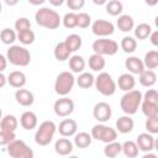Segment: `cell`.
<instances>
[{
	"instance_id": "obj_27",
	"label": "cell",
	"mask_w": 158,
	"mask_h": 158,
	"mask_svg": "<svg viewBox=\"0 0 158 158\" xmlns=\"http://www.w3.org/2000/svg\"><path fill=\"white\" fill-rule=\"evenodd\" d=\"M53 54H54V58L59 62H64L67 59H69V57L72 56V52L69 51V48L67 47V44L63 42H59L56 44L54 47V51H53Z\"/></svg>"
},
{
	"instance_id": "obj_25",
	"label": "cell",
	"mask_w": 158,
	"mask_h": 158,
	"mask_svg": "<svg viewBox=\"0 0 158 158\" xmlns=\"http://www.w3.org/2000/svg\"><path fill=\"white\" fill-rule=\"evenodd\" d=\"M17 126H19V120L16 118V116L10 115V114L2 116V118L0 121V130H2V131L15 132Z\"/></svg>"
},
{
	"instance_id": "obj_17",
	"label": "cell",
	"mask_w": 158,
	"mask_h": 158,
	"mask_svg": "<svg viewBox=\"0 0 158 158\" xmlns=\"http://www.w3.org/2000/svg\"><path fill=\"white\" fill-rule=\"evenodd\" d=\"M15 100H16V102L19 105L25 106V107H28V106H31L33 104L35 96H33L32 91L21 88V89H17L15 91Z\"/></svg>"
},
{
	"instance_id": "obj_52",
	"label": "cell",
	"mask_w": 158,
	"mask_h": 158,
	"mask_svg": "<svg viewBox=\"0 0 158 158\" xmlns=\"http://www.w3.org/2000/svg\"><path fill=\"white\" fill-rule=\"evenodd\" d=\"M30 2H31L32 5H41V4H43L44 1H43V0H41V1H30Z\"/></svg>"
},
{
	"instance_id": "obj_40",
	"label": "cell",
	"mask_w": 158,
	"mask_h": 158,
	"mask_svg": "<svg viewBox=\"0 0 158 158\" xmlns=\"http://www.w3.org/2000/svg\"><path fill=\"white\" fill-rule=\"evenodd\" d=\"M91 25V17L86 12H79L77 14V27L80 28H88Z\"/></svg>"
},
{
	"instance_id": "obj_23",
	"label": "cell",
	"mask_w": 158,
	"mask_h": 158,
	"mask_svg": "<svg viewBox=\"0 0 158 158\" xmlns=\"http://www.w3.org/2000/svg\"><path fill=\"white\" fill-rule=\"evenodd\" d=\"M116 26L122 32H130L135 28V20L131 15L123 14V15L118 16V19L116 21Z\"/></svg>"
},
{
	"instance_id": "obj_33",
	"label": "cell",
	"mask_w": 158,
	"mask_h": 158,
	"mask_svg": "<svg viewBox=\"0 0 158 158\" xmlns=\"http://www.w3.org/2000/svg\"><path fill=\"white\" fill-rule=\"evenodd\" d=\"M105 10L111 16H120L123 11V5L120 0H110L105 4Z\"/></svg>"
},
{
	"instance_id": "obj_50",
	"label": "cell",
	"mask_w": 158,
	"mask_h": 158,
	"mask_svg": "<svg viewBox=\"0 0 158 158\" xmlns=\"http://www.w3.org/2000/svg\"><path fill=\"white\" fill-rule=\"evenodd\" d=\"M63 2H64L63 0H49V4L52 6H60Z\"/></svg>"
},
{
	"instance_id": "obj_1",
	"label": "cell",
	"mask_w": 158,
	"mask_h": 158,
	"mask_svg": "<svg viewBox=\"0 0 158 158\" xmlns=\"http://www.w3.org/2000/svg\"><path fill=\"white\" fill-rule=\"evenodd\" d=\"M35 20L38 26L47 30H56L62 22L59 14L51 7H40L35 14Z\"/></svg>"
},
{
	"instance_id": "obj_54",
	"label": "cell",
	"mask_w": 158,
	"mask_h": 158,
	"mask_svg": "<svg viewBox=\"0 0 158 158\" xmlns=\"http://www.w3.org/2000/svg\"><path fill=\"white\" fill-rule=\"evenodd\" d=\"M68 158H79V157H77V156H68Z\"/></svg>"
},
{
	"instance_id": "obj_2",
	"label": "cell",
	"mask_w": 158,
	"mask_h": 158,
	"mask_svg": "<svg viewBox=\"0 0 158 158\" xmlns=\"http://www.w3.org/2000/svg\"><path fill=\"white\" fill-rule=\"evenodd\" d=\"M142 102V93L139 90H131V91H126L120 100V107L121 110L131 116L135 115L138 111V107L141 106Z\"/></svg>"
},
{
	"instance_id": "obj_6",
	"label": "cell",
	"mask_w": 158,
	"mask_h": 158,
	"mask_svg": "<svg viewBox=\"0 0 158 158\" xmlns=\"http://www.w3.org/2000/svg\"><path fill=\"white\" fill-rule=\"evenodd\" d=\"M94 85L96 90L104 96H111L116 91V81L107 72H100L99 75L95 78Z\"/></svg>"
},
{
	"instance_id": "obj_3",
	"label": "cell",
	"mask_w": 158,
	"mask_h": 158,
	"mask_svg": "<svg viewBox=\"0 0 158 158\" xmlns=\"http://www.w3.org/2000/svg\"><path fill=\"white\" fill-rule=\"evenodd\" d=\"M6 59L12 65L16 67H27L31 62V53L23 46L12 44L6 52Z\"/></svg>"
},
{
	"instance_id": "obj_12",
	"label": "cell",
	"mask_w": 158,
	"mask_h": 158,
	"mask_svg": "<svg viewBox=\"0 0 158 158\" xmlns=\"http://www.w3.org/2000/svg\"><path fill=\"white\" fill-rule=\"evenodd\" d=\"M111 115H112V110L107 102L100 101L95 104L93 109V116L96 121H99V123H105L106 121H109L111 118Z\"/></svg>"
},
{
	"instance_id": "obj_13",
	"label": "cell",
	"mask_w": 158,
	"mask_h": 158,
	"mask_svg": "<svg viewBox=\"0 0 158 158\" xmlns=\"http://www.w3.org/2000/svg\"><path fill=\"white\" fill-rule=\"evenodd\" d=\"M136 144L138 147V151H142L144 153H148L152 149H154V147H156V139H154L153 135H151L148 132H143V133H139L137 136Z\"/></svg>"
},
{
	"instance_id": "obj_8",
	"label": "cell",
	"mask_w": 158,
	"mask_h": 158,
	"mask_svg": "<svg viewBox=\"0 0 158 158\" xmlns=\"http://www.w3.org/2000/svg\"><path fill=\"white\" fill-rule=\"evenodd\" d=\"M95 54L99 56H114L118 51V43L110 38H98L91 46Z\"/></svg>"
},
{
	"instance_id": "obj_41",
	"label": "cell",
	"mask_w": 158,
	"mask_h": 158,
	"mask_svg": "<svg viewBox=\"0 0 158 158\" xmlns=\"http://www.w3.org/2000/svg\"><path fill=\"white\" fill-rule=\"evenodd\" d=\"M14 27H15V31L19 32H23V31H27V30H31V22L27 17H19L15 23H14Z\"/></svg>"
},
{
	"instance_id": "obj_45",
	"label": "cell",
	"mask_w": 158,
	"mask_h": 158,
	"mask_svg": "<svg viewBox=\"0 0 158 158\" xmlns=\"http://www.w3.org/2000/svg\"><path fill=\"white\" fill-rule=\"evenodd\" d=\"M142 100L158 104V93L156 89H148L144 94H142Z\"/></svg>"
},
{
	"instance_id": "obj_5",
	"label": "cell",
	"mask_w": 158,
	"mask_h": 158,
	"mask_svg": "<svg viewBox=\"0 0 158 158\" xmlns=\"http://www.w3.org/2000/svg\"><path fill=\"white\" fill-rule=\"evenodd\" d=\"M74 84H75V78L72 72L68 70L60 72L54 81V91L59 96H67L72 91Z\"/></svg>"
},
{
	"instance_id": "obj_32",
	"label": "cell",
	"mask_w": 158,
	"mask_h": 158,
	"mask_svg": "<svg viewBox=\"0 0 158 158\" xmlns=\"http://www.w3.org/2000/svg\"><path fill=\"white\" fill-rule=\"evenodd\" d=\"M64 43L67 44V47L69 48V51L73 53V52H77L78 49H80L81 44H83V40L79 35L77 33H70L67 36V38L64 40Z\"/></svg>"
},
{
	"instance_id": "obj_30",
	"label": "cell",
	"mask_w": 158,
	"mask_h": 158,
	"mask_svg": "<svg viewBox=\"0 0 158 158\" xmlns=\"http://www.w3.org/2000/svg\"><path fill=\"white\" fill-rule=\"evenodd\" d=\"M88 64H89V68H90L93 72H101V70L105 68L106 62H105V59H104L102 56H99V54L93 53V54L89 57Z\"/></svg>"
},
{
	"instance_id": "obj_57",
	"label": "cell",
	"mask_w": 158,
	"mask_h": 158,
	"mask_svg": "<svg viewBox=\"0 0 158 158\" xmlns=\"http://www.w3.org/2000/svg\"><path fill=\"white\" fill-rule=\"evenodd\" d=\"M1 9H2V6H1V2H0V12H1Z\"/></svg>"
},
{
	"instance_id": "obj_22",
	"label": "cell",
	"mask_w": 158,
	"mask_h": 158,
	"mask_svg": "<svg viewBox=\"0 0 158 158\" xmlns=\"http://www.w3.org/2000/svg\"><path fill=\"white\" fill-rule=\"evenodd\" d=\"M68 64H69V69L72 70V73H78V74L83 73L85 69V65H86L85 59L79 54L70 56L68 59Z\"/></svg>"
},
{
	"instance_id": "obj_20",
	"label": "cell",
	"mask_w": 158,
	"mask_h": 158,
	"mask_svg": "<svg viewBox=\"0 0 158 158\" xmlns=\"http://www.w3.org/2000/svg\"><path fill=\"white\" fill-rule=\"evenodd\" d=\"M116 132H120V133H130L132 130H133V127H135V121H133V118L131 117V116H128V115H123V116H121V117H118L117 120H116Z\"/></svg>"
},
{
	"instance_id": "obj_29",
	"label": "cell",
	"mask_w": 158,
	"mask_h": 158,
	"mask_svg": "<svg viewBox=\"0 0 158 158\" xmlns=\"http://www.w3.org/2000/svg\"><path fill=\"white\" fill-rule=\"evenodd\" d=\"M91 141H93V138H91L90 133L83 131V132H77L74 135L73 144L77 146L78 148H86L91 144Z\"/></svg>"
},
{
	"instance_id": "obj_15",
	"label": "cell",
	"mask_w": 158,
	"mask_h": 158,
	"mask_svg": "<svg viewBox=\"0 0 158 158\" xmlns=\"http://www.w3.org/2000/svg\"><path fill=\"white\" fill-rule=\"evenodd\" d=\"M125 68L128 70L130 74H141L146 68L143 65V62L141 58L136 57V56H131V57H127L125 59Z\"/></svg>"
},
{
	"instance_id": "obj_16",
	"label": "cell",
	"mask_w": 158,
	"mask_h": 158,
	"mask_svg": "<svg viewBox=\"0 0 158 158\" xmlns=\"http://www.w3.org/2000/svg\"><path fill=\"white\" fill-rule=\"evenodd\" d=\"M20 125H21L22 128H25L27 131H31V130L36 128L37 125H38L37 115L33 111H23L20 116Z\"/></svg>"
},
{
	"instance_id": "obj_9",
	"label": "cell",
	"mask_w": 158,
	"mask_h": 158,
	"mask_svg": "<svg viewBox=\"0 0 158 158\" xmlns=\"http://www.w3.org/2000/svg\"><path fill=\"white\" fill-rule=\"evenodd\" d=\"M6 151L11 158H25L28 156H33L32 148L22 139H14L7 144Z\"/></svg>"
},
{
	"instance_id": "obj_44",
	"label": "cell",
	"mask_w": 158,
	"mask_h": 158,
	"mask_svg": "<svg viewBox=\"0 0 158 158\" xmlns=\"http://www.w3.org/2000/svg\"><path fill=\"white\" fill-rule=\"evenodd\" d=\"M14 139H16L15 132L0 130V146H7V144L11 143Z\"/></svg>"
},
{
	"instance_id": "obj_26",
	"label": "cell",
	"mask_w": 158,
	"mask_h": 158,
	"mask_svg": "<svg viewBox=\"0 0 158 158\" xmlns=\"http://www.w3.org/2000/svg\"><path fill=\"white\" fill-rule=\"evenodd\" d=\"M139 84L144 88H151L156 84L157 81V74L154 70H149V69H144L141 74H139Z\"/></svg>"
},
{
	"instance_id": "obj_14",
	"label": "cell",
	"mask_w": 158,
	"mask_h": 158,
	"mask_svg": "<svg viewBox=\"0 0 158 158\" xmlns=\"http://www.w3.org/2000/svg\"><path fill=\"white\" fill-rule=\"evenodd\" d=\"M57 130L62 137H72L78 131V123L73 118H64L59 122Z\"/></svg>"
},
{
	"instance_id": "obj_11",
	"label": "cell",
	"mask_w": 158,
	"mask_h": 158,
	"mask_svg": "<svg viewBox=\"0 0 158 158\" xmlns=\"http://www.w3.org/2000/svg\"><path fill=\"white\" fill-rule=\"evenodd\" d=\"M53 111L59 117H68L74 111V101L67 96H60L54 101Z\"/></svg>"
},
{
	"instance_id": "obj_56",
	"label": "cell",
	"mask_w": 158,
	"mask_h": 158,
	"mask_svg": "<svg viewBox=\"0 0 158 158\" xmlns=\"http://www.w3.org/2000/svg\"><path fill=\"white\" fill-rule=\"evenodd\" d=\"M25 158H35L33 156H28V157H25Z\"/></svg>"
},
{
	"instance_id": "obj_42",
	"label": "cell",
	"mask_w": 158,
	"mask_h": 158,
	"mask_svg": "<svg viewBox=\"0 0 158 158\" xmlns=\"http://www.w3.org/2000/svg\"><path fill=\"white\" fill-rule=\"evenodd\" d=\"M63 26L65 28H74L77 27V14L75 12H67L62 19Z\"/></svg>"
},
{
	"instance_id": "obj_19",
	"label": "cell",
	"mask_w": 158,
	"mask_h": 158,
	"mask_svg": "<svg viewBox=\"0 0 158 158\" xmlns=\"http://www.w3.org/2000/svg\"><path fill=\"white\" fill-rule=\"evenodd\" d=\"M7 78V84H10V86L15 88V89H21L25 86L26 81H27V78H26V74L21 70H14V72H10V74L6 77Z\"/></svg>"
},
{
	"instance_id": "obj_37",
	"label": "cell",
	"mask_w": 158,
	"mask_h": 158,
	"mask_svg": "<svg viewBox=\"0 0 158 158\" xmlns=\"http://www.w3.org/2000/svg\"><path fill=\"white\" fill-rule=\"evenodd\" d=\"M121 143L120 142H110V143H106L105 148H104V154L105 157L107 158H116L120 153H121Z\"/></svg>"
},
{
	"instance_id": "obj_31",
	"label": "cell",
	"mask_w": 158,
	"mask_h": 158,
	"mask_svg": "<svg viewBox=\"0 0 158 158\" xmlns=\"http://www.w3.org/2000/svg\"><path fill=\"white\" fill-rule=\"evenodd\" d=\"M135 38L139 40V41H143V40H147L152 32V27L149 23H146V22H142V23H138L135 30Z\"/></svg>"
},
{
	"instance_id": "obj_47",
	"label": "cell",
	"mask_w": 158,
	"mask_h": 158,
	"mask_svg": "<svg viewBox=\"0 0 158 158\" xmlns=\"http://www.w3.org/2000/svg\"><path fill=\"white\" fill-rule=\"evenodd\" d=\"M149 40H151V43L154 47H157L158 46V31H152L149 35Z\"/></svg>"
},
{
	"instance_id": "obj_36",
	"label": "cell",
	"mask_w": 158,
	"mask_h": 158,
	"mask_svg": "<svg viewBox=\"0 0 158 158\" xmlns=\"http://www.w3.org/2000/svg\"><path fill=\"white\" fill-rule=\"evenodd\" d=\"M120 47L125 53H133L137 48V40L132 36H125L121 40Z\"/></svg>"
},
{
	"instance_id": "obj_28",
	"label": "cell",
	"mask_w": 158,
	"mask_h": 158,
	"mask_svg": "<svg viewBox=\"0 0 158 158\" xmlns=\"http://www.w3.org/2000/svg\"><path fill=\"white\" fill-rule=\"evenodd\" d=\"M143 65L144 68L149 69V70H153L158 67V51L157 49H152V51H148L146 54H144V58H143Z\"/></svg>"
},
{
	"instance_id": "obj_7",
	"label": "cell",
	"mask_w": 158,
	"mask_h": 158,
	"mask_svg": "<svg viewBox=\"0 0 158 158\" xmlns=\"http://www.w3.org/2000/svg\"><path fill=\"white\" fill-rule=\"evenodd\" d=\"M90 136H91L93 139L104 142L106 144V143H110V142L116 141L117 132H116L115 128H112L110 126H106L105 123H98V125L93 126L91 132H90Z\"/></svg>"
},
{
	"instance_id": "obj_55",
	"label": "cell",
	"mask_w": 158,
	"mask_h": 158,
	"mask_svg": "<svg viewBox=\"0 0 158 158\" xmlns=\"http://www.w3.org/2000/svg\"><path fill=\"white\" fill-rule=\"evenodd\" d=\"M1 118H2V111H1V109H0V121H1Z\"/></svg>"
},
{
	"instance_id": "obj_18",
	"label": "cell",
	"mask_w": 158,
	"mask_h": 158,
	"mask_svg": "<svg viewBox=\"0 0 158 158\" xmlns=\"http://www.w3.org/2000/svg\"><path fill=\"white\" fill-rule=\"evenodd\" d=\"M73 142L67 138V137H62L56 141L54 143V151L58 156H62V157H65V156H69L72 152H73Z\"/></svg>"
},
{
	"instance_id": "obj_21",
	"label": "cell",
	"mask_w": 158,
	"mask_h": 158,
	"mask_svg": "<svg viewBox=\"0 0 158 158\" xmlns=\"http://www.w3.org/2000/svg\"><path fill=\"white\" fill-rule=\"evenodd\" d=\"M135 85H136V79L130 73L121 74L118 77V79H117V83H116V86H118V89L122 90V91H125V93L133 90Z\"/></svg>"
},
{
	"instance_id": "obj_38",
	"label": "cell",
	"mask_w": 158,
	"mask_h": 158,
	"mask_svg": "<svg viewBox=\"0 0 158 158\" xmlns=\"http://www.w3.org/2000/svg\"><path fill=\"white\" fill-rule=\"evenodd\" d=\"M16 40H17V33H16L15 30L9 28V27L1 30V32H0V41L4 44H11L12 46V43Z\"/></svg>"
},
{
	"instance_id": "obj_46",
	"label": "cell",
	"mask_w": 158,
	"mask_h": 158,
	"mask_svg": "<svg viewBox=\"0 0 158 158\" xmlns=\"http://www.w3.org/2000/svg\"><path fill=\"white\" fill-rule=\"evenodd\" d=\"M85 5V0H67V6L70 10H80Z\"/></svg>"
},
{
	"instance_id": "obj_24",
	"label": "cell",
	"mask_w": 158,
	"mask_h": 158,
	"mask_svg": "<svg viewBox=\"0 0 158 158\" xmlns=\"http://www.w3.org/2000/svg\"><path fill=\"white\" fill-rule=\"evenodd\" d=\"M94 81H95V77L90 72H83L75 79V84L79 88H81V89H89V88H91L94 85Z\"/></svg>"
},
{
	"instance_id": "obj_35",
	"label": "cell",
	"mask_w": 158,
	"mask_h": 158,
	"mask_svg": "<svg viewBox=\"0 0 158 158\" xmlns=\"http://www.w3.org/2000/svg\"><path fill=\"white\" fill-rule=\"evenodd\" d=\"M141 109H142L143 115H144L147 118H149V117H158V104L142 100V102H141Z\"/></svg>"
},
{
	"instance_id": "obj_34",
	"label": "cell",
	"mask_w": 158,
	"mask_h": 158,
	"mask_svg": "<svg viewBox=\"0 0 158 158\" xmlns=\"http://www.w3.org/2000/svg\"><path fill=\"white\" fill-rule=\"evenodd\" d=\"M121 152L127 157V158H136L138 156V147L135 141H125L121 143Z\"/></svg>"
},
{
	"instance_id": "obj_39",
	"label": "cell",
	"mask_w": 158,
	"mask_h": 158,
	"mask_svg": "<svg viewBox=\"0 0 158 158\" xmlns=\"http://www.w3.org/2000/svg\"><path fill=\"white\" fill-rule=\"evenodd\" d=\"M35 38H36V35H35V32L32 30H27V31L17 33V40L20 41V43H22L25 46L32 44L35 42Z\"/></svg>"
},
{
	"instance_id": "obj_51",
	"label": "cell",
	"mask_w": 158,
	"mask_h": 158,
	"mask_svg": "<svg viewBox=\"0 0 158 158\" xmlns=\"http://www.w3.org/2000/svg\"><path fill=\"white\" fill-rule=\"evenodd\" d=\"M142 158H157V156H156L154 153H151V152H148V153H144V156H143Z\"/></svg>"
},
{
	"instance_id": "obj_4",
	"label": "cell",
	"mask_w": 158,
	"mask_h": 158,
	"mask_svg": "<svg viewBox=\"0 0 158 158\" xmlns=\"http://www.w3.org/2000/svg\"><path fill=\"white\" fill-rule=\"evenodd\" d=\"M56 131H57V126L53 121L46 120V121L41 122L35 133V142L42 147L48 146L52 142Z\"/></svg>"
},
{
	"instance_id": "obj_43",
	"label": "cell",
	"mask_w": 158,
	"mask_h": 158,
	"mask_svg": "<svg viewBox=\"0 0 158 158\" xmlns=\"http://www.w3.org/2000/svg\"><path fill=\"white\" fill-rule=\"evenodd\" d=\"M144 127L148 133L156 135L158 133V117H149L144 122Z\"/></svg>"
},
{
	"instance_id": "obj_53",
	"label": "cell",
	"mask_w": 158,
	"mask_h": 158,
	"mask_svg": "<svg viewBox=\"0 0 158 158\" xmlns=\"http://www.w3.org/2000/svg\"><path fill=\"white\" fill-rule=\"evenodd\" d=\"M5 2H6L7 5H16V4H17V1H9V0H6Z\"/></svg>"
},
{
	"instance_id": "obj_10",
	"label": "cell",
	"mask_w": 158,
	"mask_h": 158,
	"mask_svg": "<svg viewBox=\"0 0 158 158\" xmlns=\"http://www.w3.org/2000/svg\"><path fill=\"white\" fill-rule=\"evenodd\" d=\"M91 31L99 38H107L115 32V26L111 21L99 19L91 23Z\"/></svg>"
},
{
	"instance_id": "obj_49",
	"label": "cell",
	"mask_w": 158,
	"mask_h": 158,
	"mask_svg": "<svg viewBox=\"0 0 158 158\" xmlns=\"http://www.w3.org/2000/svg\"><path fill=\"white\" fill-rule=\"evenodd\" d=\"M7 84V78L4 73H0V88H4Z\"/></svg>"
},
{
	"instance_id": "obj_48",
	"label": "cell",
	"mask_w": 158,
	"mask_h": 158,
	"mask_svg": "<svg viewBox=\"0 0 158 158\" xmlns=\"http://www.w3.org/2000/svg\"><path fill=\"white\" fill-rule=\"evenodd\" d=\"M7 67V59L4 54L0 53V73H2Z\"/></svg>"
}]
</instances>
